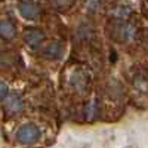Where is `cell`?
Masks as SVG:
<instances>
[{
    "instance_id": "cell-1",
    "label": "cell",
    "mask_w": 148,
    "mask_h": 148,
    "mask_svg": "<svg viewBox=\"0 0 148 148\" xmlns=\"http://www.w3.org/2000/svg\"><path fill=\"white\" fill-rule=\"evenodd\" d=\"M40 139V129L33 123L22 125L16 132V141L19 144H33Z\"/></svg>"
},
{
    "instance_id": "cell-5",
    "label": "cell",
    "mask_w": 148,
    "mask_h": 148,
    "mask_svg": "<svg viewBox=\"0 0 148 148\" xmlns=\"http://www.w3.org/2000/svg\"><path fill=\"white\" fill-rule=\"evenodd\" d=\"M42 40H43V31H40L39 28H27L24 31V42L28 46L36 47Z\"/></svg>"
},
{
    "instance_id": "cell-6",
    "label": "cell",
    "mask_w": 148,
    "mask_h": 148,
    "mask_svg": "<svg viewBox=\"0 0 148 148\" xmlns=\"http://www.w3.org/2000/svg\"><path fill=\"white\" fill-rule=\"evenodd\" d=\"M16 34L15 24L9 19H2L0 21V37L5 40H12Z\"/></svg>"
},
{
    "instance_id": "cell-4",
    "label": "cell",
    "mask_w": 148,
    "mask_h": 148,
    "mask_svg": "<svg viewBox=\"0 0 148 148\" xmlns=\"http://www.w3.org/2000/svg\"><path fill=\"white\" fill-rule=\"evenodd\" d=\"M19 14L25 18V19H36L40 14V8L37 3H33V2H21L19 3Z\"/></svg>"
},
{
    "instance_id": "cell-2",
    "label": "cell",
    "mask_w": 148,
    "mask_h": 148,
    "mask_svg": "<svg viewBox=\"0 0 148 148\" xmlns=\"http://www.w3.org/2000/svg\"><path fill=\"white\" fill-rule=\"evenodd\" d=\"M64 51H65L64 43L59 40H53L51 43H47L46 47L43 49V56H46L47 59H59L62 58Z\"/></svg>"
},
{
    "instance_id": "cell-10",
    "label": "cell",
    "mask_w": 148,
    "mask_h": 148,
    "mask_svg": "<svg viewBox=\"0 0 148 148\" xmlns=\"http://www.w3.org/2000/svg\"><path fill=\"white\" fill-rule=\"evenodd\" d=\"M125 148H132V147H125Z\"/></svg>"
},
{
    "instance_id": "cell-8",
    "label": "cell",
    "mask_w": 148,
    "mask_h": 148,
    "mask_svg": "<svg viewBox=\"0 0 148 148\" xmlns=\"http://www.w3.org/2000/svg\"><path fill=\"white\" fill-rule=\"evenodd\" d=\"M8 93H9V88L8 86L0 80V99H3V98H6L8 96Z\"/></svg>"
},
{
    "instance_id": "cell-3",
    "label": "cell",
    "mask_w": 148,
    "mask_h": 148,
    "mask_svg": "<svg viewBox=\"0 0 148 148\" xmlns=\"http://www.w3.org/2000/svg\"><path fill=\"white\" fill-rule=\"evenodd\" d=\"M22 110V98L19 93H10L6 99V104H5V111L6 114L9 116H14V114H18L19 111Z\"/></svg>"
},
{
    "instance_id": "cell-9",
    "label": "cell",
    "mask_w": 148,
    "mask_h": 148,
    "mask_svg": "<svg viewBox=\"0 0 148 148\" xmlns=\"http://www.w3.org/2000/svg\"><path fill=\"white\" fill-rule=\"evenodd\" d=\"M95 107H96V105H95V104H92V102H90V104H89V105H88V108H86V116H88V117H89V119H90V117H93V116H95Z\"/></svg>"
},
{
    "instance_id": "cell-7",
    "label": "cell",
    "mask_w": 148,
    "mask_h": 148,
    "mask_svg": "<svg viewBox=\"0 0 148 148\" xmlns=\"http://www.w3.org/2000/svg\"><path fill=\"white\" fill-rule=\"evenodd\" d=\"M117 37L121 40H127L133 36V27L129 25V24H120L119 28H117Z\"/></svg>"
}]
</instances>
